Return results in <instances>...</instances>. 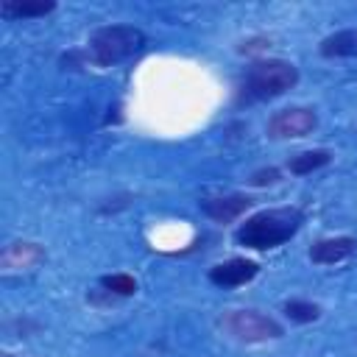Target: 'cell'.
<instances>
[{
  "label": "cell",
  "mask_w": 357,
  "mask_h": 357,
  "mask_svg": "<svg viewBox=\"0 0 357 357\" xmlns=\"http://www.w3.org/2000/svg\"><path fill=\"white\" fill-rule=\"evenodd\" d=\"M268 45H271L268 39L257 36V39H248V42H243V45H240V53H254V50H265Z\"/></svg>",
  "instance_id": "16"
},
{
  "label": "cell",
  "mask_w": 357,
  "mask_h": 357,
  "mask_svg": "<svg viewBox=\"0 0 357 357\" xmlns=\"http://www.w3.org/2000/svg\"><path fill=\"white\" fill-rule=\"evenodd\" d=\"M45 259V251L36 243H11L3 251V268H31Z\"/></svg>",
  "instance_id": "12"
},
{
  "label": "cell",
  "mask_w": 357,
  "mask_h": 357,
  "mask_svg": "<svg viewBox=\"0 0 357 357\" xmlns=\"http://www.w3.org/2000/svg\"><path fill=\"white\" fill-rule=\"evenodd\" d=\"M89 59L98 67H112L137 56L145 47V33L134 25H103L89 36Z\"/></svg>",
  "instance_id": "3"
},
{
  "label": "cell",
  "mask_w": 357,
  "mask_h": 357,
  "mask_svg": "<svg viewBox=\"0 0 357 357\" xmlns=\"http://www.w3.org/2000/svg\"><path fill=\"white\" fill-rule=\"evenodd\" d=\"M329 162H332V151H326V148H312V151H301V153L290 156V159H287V170H290L293 176H307V173H312V170L326 167Z\"/></svg>",
  "instance_id": "11"
},
{
  "label": "cell",
  "mask_w": 357,
  "mask_h": 357,
  "mask_svg": "<svg viewBox=\"0 0 357 357\" xmlns=\"http://www.w3.org/2000/svg\"><path fill=\"white\" fill-rule=\"evenodd\" d=\"M220 329L240 343H265L284 335L282 324L257 310H229L220 315Z\"/></svg>",
  "instance_id": "4"
},
{
  "label": "cell",
  "mask_w": 357,
  "mask_h": 357,
  "mask_svg": "<svg viewBox=\"0 0 357 357\" xmlns=\"http://www.w3.org/2000/svg\"><path fill=\"white\" fill-rule=\"evenodd\" d=\"M351 254H357V237H346V234L324 237L310 245V259L315 265H335V262L349 259Z\"/></svg>",
  "instance_id": "8"
},
{
  "label": "cell",
  "mask_w": 357,
  "mask_h": 357,
  "mask_svg": "<svg viewBox=\"0 0 357 357\" xmlns=\"http://www.w3.org/2000/svg\"><path fill=\"white\" fill-rule=\"evenodd\" d=\"M318 50L324 59H354L357 56V28H346V31L324 36Z\"/></svg>",
  "instance_id": "9"
},
{
  "label": "cell",
  "mask_w": 357,
  "mask_h": 357,
  "mask_svg": "<svg viewBox=\"0 0 357 357\" xmlns=\"http://www.w3.org/2000/svg\"><path fill=\"white\" fill-rule=\"evenodd\" d=\"M298 84V70L293 61L284 59H259L254 61L240 86H237V103H257V100H271L284 92H290Z\"/></svg>",
  "instance_id": "2"
},
{
  "label": "cell",
  "mask_w": 357,
  "mask_h": 357,
  "mask_svg": "<svg viewBox=\"0 0 357 357\" xmlns=\"http://www.w3.org/2000/svg\"><path fill=\"white\" fill-rule=\"evenodd\" d=\"M56 8L53 0H3L0 14L6 20H28V17H45Z\"/></svg>",
  "instance_id": "10"
},
{
  "label": "cell",
  "mask_w": 357,
  "mask_h": 357,
  "mask_svg": "<svg viewBox=\"0 0 357 357\" xmlns=\"http://www.w3.org/2000/svg\"><path fill=\"white\" fill-rule=\"evenodd\" d=\"M279 178H282V173H279L276 167H262V170H254V173H251L248 184H251V187H271V184H276Z\"/></svg>",
  "instance_id": "15"
},
{
  "label": "cell",
  "mask_w": 357,
  "mask_h": 357,
  "mask_svg": "<svg viewBox=\"0 0 357 357\" xmlns=\"http://www.w3.org/2000/svg\"><path fill=\"white\" fill-rule=\"evenodd\" d=\"M251 204H254L251 195L231 192V195L204 198V201H201V209H204V215H209L215 223H231V220H237L243 212H248Z\"/></svg>",
  "instance_id": "7"
},
{
  "label": "cell",
  "mask_w": 357,
  "mask_h": 357,
  "mask_svg": "<svg viewBox=\"0 0 357 357\" xmlns=\"http://www.w3.org/2000/svg\"><path fill=\"white\" fill-rule=\"evenodd\" d=\"M282 312H284L293 324H312V321L321 318V307L312 304V301H304V298H290V301H284Z\"/></svg>",
  "instance_id": "13"
},
{
  "label": "cell",
  "mask_w": 357,
  "mask_h": 357,
  "mask_svg": "<svg viewBox=\"0 0 357 357\" xmlns=\"http://www.w3.org/2000/svg\"><path fill=\"white\" fill-rule=\"evenodd\" d=\"M301 223H304V215L296 206L259 209L237 226L234 240H237V245H245L254 251H268V248H276V245L287 243L290 237H296Z\"/></svg>",
  "instance_id": "1"
},
{
  "label": "cell",
  "mask_w": 357,
  "mask_h": 357,
  "mask_svg": "<svg viewBox=\"0 0 357 357\" xmlns=\"http://www.w3.org/2000/svg\"><path fill=\"white\" fill-rule=\"evenodd\" d=\"M315 126H318V114L310 106H290V109L276 112L268 120L265 131L271 139H298V137L312 134Z\"/></svg>",
  "instance_id": "5"
},
{
  "label": "cell",
  "mask_w": 357,
  "mask_h": 357,
  "mask_svg": "<svg viewBox=\"0 0 357 357\" xmlns=\"http://www.w3.org/2000/svg\"><path fill=\"white\" fill-rule=\"evenodd\" d=\"M100 287L109 293V296H134L137 293V279L128 276V273H109V276H100Z\"/></svg>",
  "instance_id": "14"
},
{
  "label": "cell",
  "mask_w": 357,
  "mask_h": 357,
  "mask_svg": "<svg viewBox=\"0 0 357 357\" xmlns=\"http://www.w3.org/2000/svg\"><path fill=\"white\" fill-rule=\"evenodd\" d=\"M257 273H259V265L254 259L231 257V259L209 268V282L218 287H240V284H248Z\"/></svg>",
  "instance_id": "6"
}]
</instances>
